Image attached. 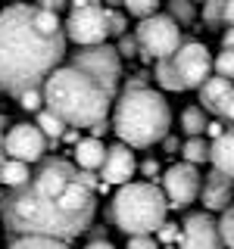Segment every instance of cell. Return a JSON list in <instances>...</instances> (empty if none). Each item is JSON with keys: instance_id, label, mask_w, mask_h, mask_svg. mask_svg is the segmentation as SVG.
Here are the masks:
<instances>
[{"instance_id": "603a6c76", "label": "cell", "mask_w": 234, "mask_h": 249, "mask_svg": "<svg viewBox=\"0 0 234 249\" xmlns=\"http://www.w3.org/2000/svg\"><path fill=\"white\" fill-rule=\"evenodd\" d=\"M153 78H156V84H159L162 90H178V93L184 90L181 78H178V72L172 69V59H159V62H156V69H153Z\"/></svg>"}, {"instance_id": "9c48e42d", "label": "cell", "mask_w": 234, "mask_h": 249, "mask_svg": "<svg viewBox=\"0 0 234 249\" xmlns=\"http://www.w3.org/2000/svg\"><path fill=\"white\" fill-rule=\"evenodd\" d=\"M172 69H175L178 78H181L184 90L200 88V84L213 75V53H209V47L200 44V41H184L175 50V56H172Z\"/></svg>"}, {"instance_id": "4dcf8cb0", "label": "cell", "mask_w": 234, "mask_h": 249, "mask_svg": "<svg viewBox=\"0 0 234 249\" xmlns=\"http://www.w3.org/2000/svg\"><path fill=\"white\" fill-rule=\"evenodd\" d=\"M106 22H109V35H113V37L128 35V22H125V16H122V13L106 10Z\"/></svg>"}, {"instance_id": "f6af8a7d", "label": "cell", "mask_w": 234, "mask_h": 249, "mask_svg": "<svg viewBox=\"0 0 234 249\" xmlns=\"http://www.w3.org/2000/svg\"><path fill=\"white\" fill-rule=\"evenodd\" d=\"M106 3H122V0H106Z\"/></svg>"}, {"instance_id": "e0dca14e", "label": "cell", "mask_w": 234, "mask_h": 249, "mask_svg": "<svg viewBox=\"0 0 234 249\" xmlns=\"http://www.w3.org/2000/svg\"><path fill=\"white\" fill-rule=\"evenodd\" d=\"M234 88V84L228 81V78H218V75H209L206 78V81H203L200 84V88H197V93H200V109H203V112H215V106H218V100H222L225 97V93H228Z\"/></svg>"}, {"instance_id": "ba28073f", "label": "cell", "mask_w": 234, "mask_h": 249, "mask_svg": "<svg viewBox=\"0 0 234 249\" xmlns=\"http://www.w3.org/2000/svg\"><path fill=\"white\" fill-rule=\"evenodd\" d=\"M69 66L81 69V72L91 75L109 97H116L119 81H122V59H119V53H116V47H109V44L78 47V53H72V62H69Z\"/></svg>"}, {"instance_id": "d6a6232c", "label": "cell", "mask_w": 234, "mask_h": 249, "mask_svg": "<svg viewBox=\"0 0 234 249\" xmlns=\"http://www.w3.org/2000/svg\"><path fill=\"white\" fill-rule=\"evenodd\" d=\"M116 53H119V59L122 56H137V41H135V35H122L119 37V44H116Z\"/></svg>"}, {"instance_id": "9a60e30c", "label": "cell", "mask_w": 234, "mask_h": 249, "mask_svg": "<svg viewBox=\"0 0 234 249\" xmlns=\"http://www.w3.org/2000/svg\"><path fill=\"white\" fill-rule=\"evenodd\" d=\"M209 162H213V171L234 181V128H228L222 137L209 140Z\"/></svg>"}, {"instance_id": "30bf717a", "label": "cell", "mask_w": 234, "mask_h": 249, "mask_svg": "<svg viewBox=\"0 0 234 249\" xmlns=\"http://www.w3.org/2000/svg\"><path fill=\"white\" fill-rule=\"evenodd\" d=\"M200 171L187 162H178V165L166 168L162 175V196H166L169 209H187L194 199L200 196Z\"/></svg>"}, {"instance_id": "836d02e7", "label": "cell", "mask_w": 234, "mask_h": 249, "mask_svg": "<svg viewBox=\"0 0 234 249\" xmlns=\"http://www.w3.org/2000/svg\"><path fill=\"white\" fill-rule=\"evenodd\" d=\"M35 6H38V10H47V13H57L59 16L69 6V0H35Z\"/></svg>"}, {"instance_id": "277c9868", "label": "cell", "mask_w": 234, "mask_h": 249, "mask_svg": "<svg viewBox=\"0 0 234 249\" xmlns=\"http://www.w3.org/2000/svg\"><path fill=\"white\" fill-rule=\"evenodd\" d=\"M113 131L131 150H150L172 131L169 100L153 88H125L113 103Z\"/></svg>"}, {"instance_id": "f35d334b", "label": "cell", "mask_w": 234, "mask_h": 249, "mask_svg": "<svg viewBox=\"0 0 234 249\" xmlns=\"http://www.w3.org/2000/svg\"><path fill=\"white\" fill-rule=\"evenodd\" d=\"M225 25H234V0H225Z\"/></svg>"}, {"instance_id": "5b68a950", "label": "cell", "mask_w": 234, "mask_h": 249, "mask_svg": "<svg viewBox=\"0 0 234 249\" xmlns=\"http://www.w3.org/2000/svg\"><path fill=\"white\" fill-rule=\"evenodd\" d=\"M166 196L150 181H131L113 196V221L125 237H153L166 221Z\"/></svg>"}, {"instance_id": "5bb4252c", "label": "cell", "mask_w": 234, "mask_h": 249, "mask_svg": "<svg viewBox=\"0 0 234 249\" xmlns=\"http://www.w3.org/2000/svg\"><path fill=\"white\" fill-rule=\"evenodd\" d=\"M200 202L209 215L213 212H225L228 206H234V181H228L218 171H209L200 181Z\"/></svg>"}, {"instance_id": "4316f807", "label": "cell", "mask_w": 234, "mask_h": 249, "mask_svg": "<svg viewBox=\"0 0 234 249\" xmlns=\"http://www.w3.org/2000/svg\"><path fill=\"white\" fill-rule=\"evenodd\" d=\"M218 221V237H222V246L234 249V206H228L222 215L215 218Z\"/></svg>"}, {"instance_id": "484cf974", "label": "cell", "mask_w": 234, "mask_h": 249, "mask_svg": "<svg viewBox=\"0 0 234 249\" xmlns=\"http://www.w3.org/2000/svg\"><path fill=\"white\" fill-rule=\"evenodd\" d=\"M162 0H122L125 13L135 16V19H147V16H153L156 10H159Z\"/></svg>"}, {"instance_id": "3957f363", "label": "cell", "mask_w": 234, "mask_h": 249, "mask_svg": "<svg viewBox=\"0 0 234 249\" xmlns=\"http://www.w3.org/2000/svg\"><path fill=\"white\" fill-rule=\"evenodd\" d=\"M47 112H53L66 128H94L103 124L116 97L100 88L91 75L75 66H59L41 84Z\"/></svg>"}, {"instance_id": "7bdbcfd3", "label": "cell", "mask_w": 234, "mask_h": 249, "mask_svg": "<svg viewBox=\"0 0 234 249\" xmlns=\"http://www.w3.org/2000/svg\"><path fill=\"white\" fill-rule=\"evenodd\" d=\"M191 3H194V6H197V3H206V0H191Z\"/></svg>"}, {"instance_id": "6da1fadb", "label": "cell", "mask_w": 234, "mask_h": 249, "mask_svg": "<svg viewBox=\"0 0 234 249\" xmlns=\"http://www.w3.org/2000/svg\"><path fill=\"white\" fill-rule=\"evenodd\" d=\"M97 212V193L66 159H41L38 171L16 190L3 193L6 231L16 237H47L69 243L84 233Z\"/></svg>"}, {"instance_id": "60d3db41", "label": "cell", "mask_w": 234, "mask_h": 249, "mask_svg": "<svg viewBox=\"0 0 234 249\" xmlns=\"http://www.w3.org/2000/svg\"><path fill=\"white\" fill-rule=\"evenodd\" d=\"M3 124H6V119L0 115V162H3Z\"/></svg>"}, {"instance_id": "f1b7e54d", "label": "cell", "mask_w": 234, "mask_h": 249, "mask_svg": "<svg viewBox=\"0 0 234 249\" xmlns=\"http://www.w3.org/2000/svg\"><path fill=\"white\" fill-rule=\"evenodd\" d=\"M16 100H19V106L25 109V112H35V115H38V112L44 109V93H41V88H31V90H25V93H19Z\"/></svg>"}, {"instance_id": "2e32d148", "label": "cell", "mask_w": 234, "mask_h": 249, "mask_svg": "<svg viewBox=\"0 0 234 249\" xmlns=\"http://www.w3.org/2000/svg\"><path fill=\"white\" fill-rule=\"evenodd\" d=\"M75 168L81 171H97L106 159V143L100 137H84V140H75Z\"/></svg>"}, {"instance_id": "ac0fdd59", "label": "cell", "mask_w": 234, "mask_h": 249, "mask_svg": "<svg viewBox=\"0 0 234 249\" xmlns=\"http://www.w3.org/2000/svg\"><path fill=\"white\" fill-rule=\"evenodd\" d=\"M28 178H31V168L25 162H19V159H3L0 162V187L16 190V187H22Z\"/></svg>"}, {"instance_id": "74e56055", "label": "cell", "mask_w": 234, "mask_h": 249, "mask_svg": "<svg viewBox=\"0 0 234 249\" xmlns=\"http://www.w3.org/2000/svg\"><path fill=\"white\" fill-rule=\"evenodd\" d=\"M206 134H209V137H213V140H215V137H222V134H225V128H222V122H209V124H206Z\"/></svg>"}, {"instance_id": "8fae6325", "label": "cell", "mask_w": 234, "mask_h": 249, "mask_svg": "<svg viewBox=\"0 0 234 249\" xmlns=\"http://www.w3.org/2000/svg\"><path fill=\"white\" fill-rule=\"evenodd\" d=\"M3 153H6V159H19V162H25V165H35V162L44 159L47 140L35 124L19 122L3 134Z\"/></svg>"}, {"instance_id": "8992f818", "label": "cell", "mask_w": 234, "mask_h": 249, "mask_svg": "<svg viewBox=\"0 0 234 249\" xmlns=\"http://www.w3.org/2000/svg\"><path fill=\"white\" fill-rule=\"evenodd\" d=\"M135 41H137V56L144 59H172L175 56V50L181 47V28L175 25V22L169 19L166 13H153L147 16V19L137 22L135 28Z\"/></svg>"}, {"instance_id": "d4e9b609", "label": "cell", "mask_w": 234, "mask_h": 249, "mask_svg": "<svg viewBox=\"0 0 234 249\" xmlns=\"http://www.w3.org/2000/svg\"><path fill=\"white\" fill-rule=\"evenodd\" d=\"M10 249H69V243L59 240H47V237H16Z\"/></svg>"}, {"instance_id": "52a82bcc", "label": "cell", "mask_w": 234, "mask_h": 249, "mask_svg": "<svg viewBox=\"0 0 234 249\" xmlns=\"http://www.w3.org/2000/svg\"><path fill=\"white\" fill-rule=\"evenodd\" d=\"M62 35L75 47H100L109 37V22H106V6L103 3H84L72 6L62 22Z\"/></svg>"}, {"instance_id": "7402d4cb", "label": "cell", "mask_w": 234, "mask_h": 249, "mask_svg": "<svg viewBox=\"0 0 234 249\" xmlns=\"http://www.w3.org/2000/svg\"><path fill=\"white\" fill-rule=\"evenodd\" d=\"M166 16L172 22H175L178 28H184V25H191L194 19H197V6L191 3V0H166Z\"/></svg>"}, {"instance_id": "e575fe53", "label": "cell", "mask_w": 234, "mask_h": 249, "mask_svg": "<svg viewBox=\"0 0 234 249\" xmlns=\"http://www.w3.org/2000/svg\"><path fill=\"white\" fill-rule=\"evenodd\" d=\"M128 249H159L156 237H128Z\"/></svg>"}, {"instance_id": "1f68e13d", "label": "cell", "mask_w": 234, "mask_h": 249, "mask_svg": "<svg viewBox=\"0 0 234 249\" xmlns=\"http://www.w3.org/2000/svg\"><path fill=\"white\" fill-rule=\"evenodd\" d=\"M213 115H218V119H228V122H234V88L225 93L222 100H218V106H215V112Z\"/></svg>"}, {"instance_id": "8d00e7d4", "label": "cell", "mask_w": 234, "mask_h": 249, "mask_svg": "<svg viewBox=\"0 0 234 249\" xmlns=\"http://www.w3.org/2000/svg\"><path fill=\"white\" fill-rule=\"evenodd\" d=\"M140 171H144V175L147 178H156V175H159V162H156V159H147L144 162V165H137Z\"/></svg>"}, {"instance_id": "cb8c5ba5", "label": "cell", "mask_w": 234, "mask_h": 249, "mask_svg": "<svg viewBox=\"0 0 234 249\" xmlns=\"http://www.w3.org/2000/svg\"><path fill=\"white\" fill-rule=\"evenodd\" d=\"M203 25L206 28H225V0H206L203 3Z\"/></svg>"}, {"instance_id": "ee69618b", "label": "cell", "mask_w": 234, "mask_h": 249, "mask_svg": "<svg viewBox=\"0 0 234 249\" xmlns=\"http://www.w3.org/2000/svg\"><path fill=\"white\" fill-rule=\"evenodd\" d=\"M159 249H178V246H159Z\"/></svg>"}, {"instance_id": "ab89813d", "label": "cell", "mask_w": 234, "mask_h": 249, "mask_svg": "<svg viewBox=\"0 0 234 249\" xmlns=\"http://www.w3.org/2000/svg\"><path fill=\"white\" fill-rule=\"evenodd\" d=\"M84 249H116V246L109 243V240H91V243L84 246Z\"/></svg>"}, {"instance_id": "7a4b0ae2", "label": "cell", "mask_w": 234, "mask_h": 249, "mask_svg": "<svg viewBox=\"0 0 234 249\" xmlns=\"http://www.w3.org/2000/svg\"><path fill=\"white\" fill-rule=\"evenodd\" d=\"M66 56V35L57 13L28 3L0 10V93L19 97L41 88Z\"/></svg>"}, {"instance_id": "83f0119b", "label": "cell", "mask_w": 234, "mask_h": 249, "mask_svg": "<svg viewBox=\"0 0 234 249\" xmlns=\"http://www.w3.org/2000/svg\"><path fill=\"white\" fill-rule=\"evenodd\" d=\"M213 72L218 78H228V81L234 84V53L231 50H222L218 56H213Z\"/></svg>"}, {"instance_id": "7c38bea8", "label": "cell", "mask_w": 234, "mask_h": 249, "mask_svg": "<svg viewBox=\"0 0 234 249\" xmlns=\"http://www.w3.org/2000/svg\"><path fill=\"white\" fill-rule=\"evenodd\" d=\"M181 249H225L222 237H218V221L209 212H194L184 218L181 237H178Z\"/></svg>"}, {"instance_id": "b9f144b4", "label": "cell", "mask_w": 234, "mask_h": 249, "mask_svg": "<svg viewBox=\"0 0 234 249\" xmlns=\"http://www.w3.org/2000/svg\"><path fill=\"white\" fill-rule=\"evenodd\" d=\"M162 143H166V150H169V153H172V150H175V146H178V143H175V137H166V140H162Z\"/></svg>"}, {"instance_id": "d590c367", "label": "cell", "mask_w": 234, "mask_h": 249, "mask_svg": "<svg viewBox=\"0 0 234 249\" xmlns=\"http://www.w3.org/2000/svg\"><path fill=\"white\" fill-rule=\"evenodd\" d=\"M222 50H231L234 53V25H228L222 31Z\"/></svg>"}, {"instance_id": "ffe728a7", "label": "cell", "mask_w": 234, "mask_h": 249, "mask_svg": "<svg viewBox=\"0 0 234 249\" xmlns=\"http://www.w3.org/2000/svg\"><path fill=\"white\" fill-rule=\"evenodd\" d=\"M181 156L187 165H203V162H209V140L206 137H187L181 143Z\"/></svg>"}, {"instance_id": "44dd1931", "label": "cell", "mask_w": 234, "mask_h": 249, "mask_svg": "<svg viewBox=\"0 0 234 249\" xmlns=\"http://www.w3.org/2000/svg\"><path fill=\"white\" fill-rule=\"evenodd\" d=\"M35 128L41 131V134H44V140H50V143H57V140H59V137H66V131H69L66 124H62V122H59L53 112H47V109H41V112H38V119H35Z\"/></svg>"}, {"instance_id": "d6986e66", "label": "cell", "mask_w": 234, "mask_h": 249, "mask_svg": "<svg viewBox=\"0 0 234 249\" xmlns=\"http://www.w3.org/2000/svg\"><path fill=\"white\" fill-rule=\"evenodd\" d=\"M206 124H209V115L200 106H184V112H181L184 137H206Z\"/></svg>"}, {"instance_id": "4fadbf2b", "label": "cell", "mask_w": 234, "mask_h": 249, "mask_svg": "<svg viewBox=\"0 0 234 249\" xmlns=\"http://www.w3.org/2000/svg\"><path fill=\"white\" fill-rule=\"evenodd\" d=\"M100 171H103V184H116V187L131 184V178L137 175V159L131 153V146L125 143L106 146V159L100 165Z\"/></svg>"}, {"instance_id": "f546056e", "label": "cell", "mask_w": 234, "mask_h": 249, "mask_svg": "<svg viewBox=\"0 0 234 249\" xmlns=\"http://www.w3.org/2000/svg\"><path fill=\"white\" fill-rule=\"evenodd\" d=\"M156 237V243H162V246H175V240L181 237V231H178V224H172V221H162V228L153 233Z\"/></svg>"}]
</instances>
